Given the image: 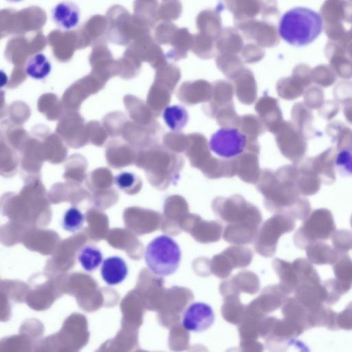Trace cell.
Masks as SVG:
<instances>
[{"label":"cell","instance_id":"10","mask_svg":"<svg viewBox=\"0 0 352 352\" xmlns=\"http://www.w3.org/2000/svg\"><path fill=\"white\" fill-rule=\"evenodd\" d=\"M52 71V64L47 56L37 53L30 56L25 65V74L36 80H43L47 77Z\"/></svg>","mask_w":352,"mask_h":352},{"label":"cell","instance_id":"17","mask_svg":"<svg viewBox=\"0 0 352 352\" xmlns=\"http://www.w3.org/2000/svg\"><path fill=\"white\" fill-rule=\"evenodd\" d=\"M169 135L170 150L175 152L186 151L189 143L188 135L178 132L170 133Z\"/></svg>","mask_w":352,"mask_h":352},{"label":"cell","instance_id":"13","mask_svg":"<svg viewBox=\"0 0 352 352\" xmlns=\"http://www.w3.org/2000/svg\"><path fill=\"white\" fill-rule=\"evenodd\" d=\"M248 138V141H256V138L264 132V124L254 115L240 117L238 126Z\"/></svg>","mask_w":352,"mask_h":352},{"label":"cell","instance_id":"3","mask_svg":"<svg viewBox=\"0 0 352 352\" xmlns=\"http://www.w3.org/2000/svg\"><path fill=\"white\" fill-rule=\"evenodd\" d=\"M248 138L238 129L223 127L214 133L210 139V150L223 158L236 157L246 149Z\"/></svg>","mask_w":352,"mask_h":352},{"label":"cell","instance_id":"12","mask_svg":"<svg viewBox=\"0 0 352 352\" xmlns=\"http://www.w3.org/2000/svg\"><path fill=\"white\" fill-rule=\"evenodd\" d=\"M78 261L85 271L93 272L101 264L102 252L96 246L87 245L78 252Z\"/></svg>","mask_w":352,"mask_h":352},{"label":"cell","instance_id":"14","mask_svg":"<svg viewBox=\"0 0 352 352\" xmlns=\"http://www.w3.org/2000/svg\"><path fill=\"white\" fill-rule=\"evenodd\" d=\"M236 92L241 102L246 104H252L256 98V86L254 78L247 76L245 79L236 82Z\"/></svg>","mask_w":352,"mask_h":352},{"label":"cell","instance_id":"4","mask_svg":"<svg viewBox=\"0 0 352 352\" xmlns=\"http://www.w3.org/2000/svg\"><path fill=\"white\" fill-rule=\"evenodd\" d=\"M214 319V313L210 305L196 302L190 305L184 311L182 326L189 331L201 332L209 329Z\"/></svg>","mask_w":352,"mask_h":352},{"label":"cell","instance_id":"15","mask_svg":"<svg viewBox=\"0 0 352 352\" xmlns=\"http://www.w3.org/2000/svg\"><path fill=\"white\" fill-rule=\"evenodd\" d=\"M84 221V214L77 208L71 207L63 214L62 226L68 232H75L82 227Z\"/></svg>","mask_w":352,"mask_h":352},{"label":"cell","instance_id":"5","mask_svg":"<svg viewBox=\"0 0 352 352\" xmlns=\"http://www.w3.org/2000/svg\"><path fill=\"white\" fill-rule=\"evenodd\" d=\"M51 16L57 27L64 30H71L80 23V10L75 2L64 0L53 7Z\"/></svg>","mask_w":352,"mask_h":352},{"label":"cell","instance_id":"8","mask_svg":"<svg viewBox=\"0 0 352 352\" xmlns=\"http://www.w3.org/2000/svg\"><path fill=\"white\" fill-rule=\"evenodd\" d=\"M244 152L233 160L235 173L244 182L254 183L261 175L258 153L248 150Z\"/></svg>","mask_w":352,"mask_h":352},{"label":"cell","instance_id":"7","mask_svg":"<svg viewBox=\"0 0 352 352\" xmlns=\"http://www.w3.org/2000/svg\"><path fill=\"white\" fill-rule=\"evenodd\" d=\"M188 135L189 143L186 150V155L191 165L201 170L213 157L208 150L207 140L199 133H192Z\"/></svg>","mask_w":352,"mask_h":352},{"label":"cell","instance_id":"18","mask_svg":"<svg viewBox=\"0 0 352 352\" xmlns=\"http://www.w3.org/2000/svg\"><path fill=\"white\" fill-rule=\"evenodd\" d=\"M138 182L136 175L129 172H122L114 177V183L122 190L131 189Z\"/></svg>","mask_w":352,"mask_h":352},{"label":"cell","instance_id":"16","mask_svg":"<svg viewBox=\"0 0 352 352\" xmlns=\"http://www.w3.org/2000/svg\"><path fill=\"white\" fill-rule=\"evenodd\" d=\"M335 166L340 175L352 177V146L344 147L338 152Z\"/></svg>","mask_w":352,"mask_h":352},{"label":"cell","instance_id":"6","mask_svg":"<svg viewBox=\"0 0 352 352\" xmlns=\"http://www.w3.org/2000/svg\"><path fill=\"white\" fill-rule=\"evenodd\" d=\"M212 87L206 81L183 83L177 94V98L186 104L208 102L212 98Z\"/></svg>","mask_w":352,"mask_h":352},{"label":"cell","instance_id":"1","mask_svg":"<svg viewBox=\"0 0 352 352\" xmlns=\"http://www.w3.org/2000/svg\"><path fill=\"white\" fill-rule=\"evenodd\" d=\"M322 19L317 12L305 7L287 10L278 25L280 36L294 46H305L312 43L322 30Z\"/></svg>","mask_w":352,"mask_h":352},{"label":"cell","instance_id":"19","mask_svg":"<svg viewBox=\"0 0 352 352\" xmlns=\"http://www.w3.org/2000/svg\"><path fill=\"white\" fill-rule=\"evenodd\" d=\"M6 1H8L9 2H11V3H19V2H21V1H22L23 0H6Z\"/></svg>","mask_w":352,"mask_h":352},{"label":"cell","instance_id":"11","mask_svg":"<svg viewBox=\"0 0 352 352\" xmlns=\"http://www.w3.org/2000/svg\"><path fill=\"white\" fill-rule=\"evenodd\" d=\"M163 118L166 124L171 130L177 131L186 125L188 121V113L184 107L175 104L164 109Z\"/></svg>","mask_w":352,"mask_h":352},{"label":"cell","instance_id":"2","mask_svg":"<svg viewBox=\"0 0 352 352\" xmlns=\"http://www.w3.org/2000/svg\"><path fill=\"white\" fill-rule=\"evenodd\" d=\"M181 258L179 245L167 235L155 237L145 249L146 264L157 276H166L175 273L179 267Z\"/></svg>","mask_w":352,"mask_h":352},{"label":"cell","instance_id":"9","mask_svg":"<svg viewBox=\"0 0 352 352\" xmlns=\"http://www.w3.org/2000/svg\"><path fill=\"white\" fill-rule=\"evenodd\" d=\"M100 274L107 284L116 285L126 278L128 274V267L121 257L113 256L107 258L102 262Z\"/></svg>","mask_w":352,"mask_h":352}]
</instances>
